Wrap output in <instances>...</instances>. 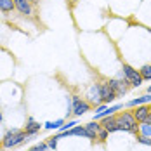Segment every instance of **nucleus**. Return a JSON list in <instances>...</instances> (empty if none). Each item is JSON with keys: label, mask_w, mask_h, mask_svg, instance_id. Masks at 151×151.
Listing matches in <instances>:
<instances>
[{"label": "nucleus", "mask_w": 151, "mask_h": 151, "mask_svg": "<svg viewBox=\"0 0 151 151\" xmlns=\"http://www.w3.org/2000/svg\"><path fill=\"white\" fill-rule=\"evenodd\" d=\"M116 125H118V130H125V132H130V134H137L139 132L137 120L134 118V113H130V111L120 113L116 116Z\"/></svg>", "instance_id": "nucleus-1"}, {"label": "nucleus", "mask_w": 151, "mask_h": 151, "mask_svg": "<svg viewBox=\"0 0 151 151\" xmlns=\"http://www.w3.org/2000/svg\"><path fill=\"white\" fill-rule=\"evenodd\" d=\"M30 137H33V136H28L24 130L12 129V130H9V132L4 136L2 144H4V148H14L17 144H23L24 141H30Z\"/></svg>", "instance_id": "nucleus-2"}, {"label": "nucleus", "mask_w": 151, "mask_h": 151, "mask_svg": "<svg viewBox=\"0 0 151 151\" xmlns=\"http://www.w3.org/2000/svg\"><path fill=\"white\" fill-rule=\"evenodd\" d=\"M122 71H123L125 80L130 83V87H139V85L142 83V76L139 73V70L132 68L130 64H123V66H122Z\"/></svg>", "instance_id": "nucleus-3"}, {"label": "nucleus", "mask_w": 151, "mask_h": 151, "mask_svg": "<svg viewBox=\"0 0 151 151\" xmlns=\"http://www.w3.org/2000/svg\"><path fill=\"white\" fill-rule=\"evenodd\" d=\"M99 91H101V99H103L104 104L109 106V103H113V101L116 99V94L111 89L109 82H101V83H99Z\"/></svg>", "instance_id": "nucleus-4"}, {"label": "nucleus", "mask_w": 151, "mask_h": 151, "mask_svg": "<svg viewBox=\"0 0 151 151\" xmlns=\"http://www.w3.org/2000/svg\"><path fill=\"white\" fill-rule=\"evenodd\" d=\"M71 101H73L71 108H73V113H75L76 116H82V115H85V113L91 109V103H89V101H82L78 96H73Z\"/></svg>", "instance_id": "nucleus-5"}, {"label": "nucleus", "mask_w": 151, "mask_h": 151, "mask_svg": "<svg viewBox=\"0 0 151 151\" xmlns=\"http://www.w3.org/2000/svg\"><path fill=\"white\" fill-rule=\"evenodd\" d=\"M109 82V85H111V89L115 91V94H116V97L118 96H125L127 94V91H129V82L127 80H123V78H113V80H108Z\"/></svg>", "instance_id": "nucleus-6"}, {"label": "nucleus", "mask_w": 151, "mask_h": 151, "mask_svg": "<svg viewBox=\"0 0 151 151\" xmlns=\"http://www.w3.org/2000/svg\"><path fill=\"white\" fill-rule=\"evenodd\" d=\"M68 136H82V137H87V139H92V141H94V137H92L91 134L87 132V129H85V127H82V125H75L73 129L64 130V132H63V134H59L58 137L61 139V137H68Z\"/></svg>", "instance_id": "nucleus-7"}, {"label": "nucleus", "mask_w": 151, "mask_h": 151, "mask_svg": "<svg viewBox=\"0 0 151 151\" xmlns=\"http://www.w3.org/2000/svg\"><path fill=\"white\" fill-rule=\"evenodd\" d=\"M14 4H16V9L23 16L33 14V4H31L30 0H14Z\"/></svg>", "instance_id": "nucleus-8"}, {"label": "nucleus", "mask_w": 151, "mask_h": 151, "mask_svg": "<svg viewBox=\"0 0 151 151\" xmlns=\"http://www.w3.org/2000/svg\"><path fill=\"white\" fill-rule=\"evenodd\" d=\"M150 113H151L150 106L141 104V106H137V109H134V118L137 120V123H142V122H146Z\"/></svg>", "instance_id": "nucleus-9"}, {"label": "nucleus", "mask_w": 151, "mask_h": 151, "mask_svg": "<svg viewBox=\"0 0 151 151\" xmlns=\"http://www.w3.org/2000/svg\"><path fill=\"white\" fill-rule=\"evenodd\" d=\"M101 125L104 127L108 132H116V130H118L116 116H115V115H109V116H106V118H101Z\"/></svg>", "instance_id": "nucleus-10"}, {"label": "nucleus", "mask_w": 151, "mask_h": 151, "mask_svg": "<svg viewBox=\"0 0 151 151\" xmlns=\"http://www.w3.org/2000/svg\"><path fill=\"white\" fill-rule=\"evenodd\" d=\"M89 99H91L94 104H101L103 99H101V91H99V83H92L91 89H89Z\"/></svg>", "instance_id": "nucleus-11"}, {"label": "nucleus", "mask_w": 151, "mask_h": 151, "mask_svg": "<svg viewBox=\"0 0 151 151\" xmlns=\"http://www.w3.org/2000/svg\"><path fill=\"white\" fill-rule=\"evenodd\" d=\"M146 103H151V94L141 96V97H136V99H130L129 103H125V106L127 108H134V106H141V104H146Z\"/></svg>", "instance_id": "nucleus-12"}, {"label": "nucleus", "mask_w": 151, "mask_h": 151, "mask_svg": "<svg viewBox=\"0 0 151 151\" xmlns=\"http://www.w3.org/2000/svg\"><path fill=\"white\" fill-rule=\"evenodd\" d=\"M38 130H40V123H37L33 118H28V125H26L24 132H26L28 136H37Z\"/></svg>", "instance_id": "nucleus-13"}, {"label": "nucleus", "mask_w": 151, "mask_h": 151, "mask_svg": "<svg viewBox=\"0 0 151 151\" xmlns=\"http://www.w3.org/2000/svg\"><path fill=\"white\" fill-rule=\"evenodd\" d=\"M16 9V4L14 0H0V12L4 14H9Z\"/></svg>", "instance_id": "nucleus-14"}, {"label": "nucleus", "mask_w": 151, "mask_h": 151, "mask_svg": "<svg viewBox=\"0 0 151 151\" xmlns=\"http://www.w3.org/2000/svg\"><path fill=\"white\" fill-rule=\"evenodd\" d=\"M101 127H103V125H101V123H97L96 120H94V122H91V123H87V125H85V129H87V132H89V134H91V136L94 137V139H97V132L101 130Z\"/></svg>", "instance_id": "nucleus-15"}, {"label": "nucleus", "mask_w": 151, "mask_h": 151, "mask_svg": "<svg viewBox=\"0 0 151 151\" xmlns=\"http://www.w3.org/2000/svg\"><path fill=\"white\" fill-rule=\"evenodd\" d=\"M139 136L151 137V125L148 123V122H142V123H139Z\"/></svg>", "instance_id": "nucleus-16"}, {"label": "nucleus", "mask_w": 151, "mask_h": 151, "mask_svg": "<svg viewBox=\"0 0 151 151\" xmlns=\"http://www.w3.org/2000/svg\"><path fill=\"white\" fill-rule=\"evenodd\" d=\"M139 73L142 76V80H151V64H144V66L139 70Z\"/></svg>", "instance_id": "nucleus-17"}, {"label": "nucleus", "mask_w": 151, "mask_h": 151, "mask_svg": "<svg viewBox=\"0 0 151 151\" xmlns=\"http://www.w3.org/2000/svg\"><path fill=\"white\" fill-rule=\"evenodd\" d=\"M64 125V122L63 120H56V122H47L45 123V129H49V130H52V129H61Z\"/></svg>", "instance_id": "nucleus-18"}, {"label": "nucleus", "mask_w": 151, "mask_h": 151, "mask_svg": "<svg viewBox=\"0 0 151 151\" xmlns=\"http://www.w3.org/2000/svg\"><path fill=\"white\" fill-rule=\"evenodd\" d=\"M108 134H109V132H108V130H106L104 127H101V130H99V132H97V139H99V141H101V142H104L106 139H108Z\"/></svg>", "instance_id": "nucleus-19"}, {"label": "nucleus", "mask_w": 151, "mask_h": 151, "mask_svg": "<svg viewBox=\"0 0 151 151\" xmlns=\"http://www.w3.org/2000/svg\"><path fill=\"white\" fill-rule=\"evenodd\" d=\"M58 141H59V137H58V136L50 137V139L47 141V144H49V148H52V150H56V148H58Z\"/></svg>", "instance_id": "nucleus-20"}, {"label": "nucleus", "mask_w": 151, "mask_h": 151, "mask_svg": "<svg viewBox=\"0 0 151 151\" xmlns=\"http://www.w3.org/2000/svg\"><path fill=\"white\" fill-rule=\"evenodd\" d=\"M47 148H49V144H47V142H40V144H37V146L30 148V151H45Z\"/></svg>", "instance_id": "nucleus-21"}, {"label": "nucleus", "mask_w": 151, "mask_h": 151, "mask_svg": "<svg viewBox=\"0 0 151 151\" xmlns=\"http://www.w3.org/2000/svg\"><path fill=\"white\" fill-rule=\"evenodd\" d=\"M137 142H141V144H146V146H151V137L139 136V137H137Z\"/></svg>", "instance_id": "nucleus-22"}, {"label": "nucleus", "mask_w": 151, "mask_h": 151, "mask_svg": "<svg viewBox=\"0 0 151 151\" xmlns=\"http://www.w3.org/2000/svg\"><path fill=\"white\" fill-rule=\"evenodd\" d=\"M75 125H76V122H68L66 125H63V127H61V130H63V132H64V130H70V129H73Z\"/></svg>", "instance_id": "nucleus-23"}, {"label": "nucleus", "mask_w": 151, "mask_h": 151, "mask_svg": "<svg viewBox=\"0 0 151 151\" xmlns=\"http://www.w3.org/2000/svg\"><path fill=\"white\" fill-rule=\"evenodd\" d=\"M106 109V104H97V108H96V113H103Z\"/></svg>", "instance_id": "nucleus-24"}, {"label": "nucleus", "mask_w": 151, "mask_h": 151, "mask_svg": "<svg viewBox=\"0 0 151 151\" xmlns=\"http://www.w3.org/2000/svg\"><path fill=\"white\" fill-rule=\"evenodd\" d=\"M31 4H33V5H37V4H40V0H30Z\"/></svg>", "instance_id": "nucleus-25"}, {"label": "nucleus", "mask_w": 151, "mask_h": 151, "mask_svg": "<svg viewBox=\"0 0 151 151\" xmlns=\"http://www.w3.org/2000/svg\"><path fill=\"white\" fill-rule=\"evenodd\" d=\"M146 122H148V123H150V125H151V113H150V115H148V118H146Z\"/></svg>", "instance_id": "nucleus-26"}, {"label": "nucleus", "mask_w": 151, "mask_h": 151, "mask_svg": "<svg viewBox=\"0 0 151 151\" xmlns=\"http://www.w3.org/2000/svg\"><path fill=\"white\" fill-rule=\"evenodd\" d=\"M148 94H151V85H150V87H148Z\"/></svg>", "instance_id": "nucleus-27"}, {"label": "nucleus", "mask_w": 151, "mask_h": 151, "mask_svg": "<svg viewBox=\"0 0 151 151\" xmlns=\"http://www.w3.org/2000/svg\"><path fill=\"white\" fill-rule=\"evenodd\" d=\"M2 146H4V144H2V137H0V148H2Z\"/></svg>", "instance_id": "nucleus-28"}, {"label": "nucleus", "mask_w": 151, "mask_h": 151, "mask_svg": "<svg viewBox=\"0 0 151 151\" xmlns=\"http://www.w3.org/2000/svg\"><path fill=\"white\" fill-rule=\"evenodd\" d=\"M0 122H2V113H0Z\"/></svg>", "instance_id": "nucleus-29"}]
</instances>
